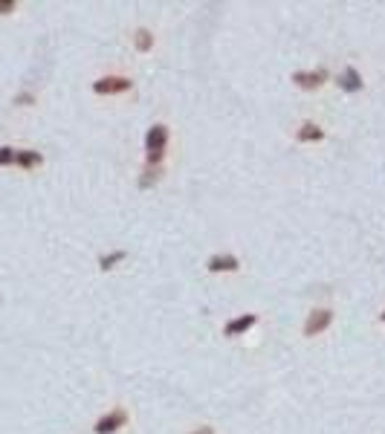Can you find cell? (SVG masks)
I'll return each mask as SVG.
<instances>
[{
    "label": "cell",
    "mask_w": 385,
    "mask_h": 434,
    "mask_svg": "<svg viewBox=\"0 0 385 434\" xmlns=\"http://www.w3.org/2000/svg\"><path fill=\"white\" fill-rule=\"evenodd\" d=\"M168 148V127L165 125H151L148 134H145V159H148V168L159 165L165 156Z\"/></svg>",
    "instance_id": "6da1fadb"
},
{
    "label": "cell",
    "mask_w": 385,
    "mask_h": 434,
    "mask_svg": "<svg viewBox=\"0 0 385 434\" xmlns=\"http://www.w3.org/2000/svg\"><path fill=\"white\" fill-rule=\"evenodd\" d=\"M127 90H131V78H125V75H105L99 82H93L96 96H119Z\"/></svg>",
    "instance_id": "7a4b0ae2"
},
{
    "label": "cell",
    "mask_w": 385,
    "mask_h": 434,
    "mask_svg": "<svg viewBox=\"0 0 385 434\" xmlns=\"http://www.w3.org/2000/svg\"><path fill=\"white\" fill-rule=\"evenodd\" d=\"M125 423H127V414H125L122 408H114V411H107L105 417H99V420H96L93 431H96V434H116L119 428H125Z\"/></svg>",
    "instance_id": "3957f363"
},
{
    "label": "cell",
    "mask_w": 385,
    "mask_h": 434,
    "mask_svg": "<svg viewBox=\"0 0 385 434\" xmlns=\"http://www.w3.org/2000/svg\"><path fill=\"white\" fill-rule=\"evenodd\" d=\"M328 82V70H298L293 73V84L301 90H319Z\"/></svg>",
    "instance_id": "277c9868"
},
{
    "label": "cell",
    "mask_w": 385,
    "mask_h": 434,
    "mask_svg": "<svg viewBox=\"0 0 385 434\" xmlns=\"http://www.w3.org/2000/svg\"><path fill=\"white\" fill-rule=\"evenodd\" d=\"M255 321H258V316H255V313L235 316V318H229L226 325H223V336H229V339H238V336H244L247 330L255 327Z\"/></svg>",
    "instance_id": "5b68a950"
},
{
    "label": "cell",
    "mask_w": 385,
    "mask_h": 434,
    "mask_svg": "<svg viewBox=\"0 0 385 434\" xmlns=\"http://www.w3.org/2000/svg\"><path fill=\"white\" fill-rule=\"evenodd\" d=\"M330 321H333V310H313L307 316V321H304V336H319V333H325L330 327Z\"/></svg>",
    "instance_id": "8992f818"
},
{
    "label": "cell",
    "mask_w": 385,
    "mask_h": 434,
    "mask_svg": "<svg viewBox=\"0 0 385 434\" xmlns=\"http://www.w3.org/2000/svg\"><path fill=\"white\" fill-rule=\"evenodd\" d=\"M208 272H238L240 269V261L235 255H212V258L206 261Z\"/></svg>",
    "instance_id": "52a82bcc"
},
{
    "label": "cell",
    "mask_w": 385,
    "mask_h": 434,
    "mask_svg": "<svg viewBox=\"0 0 385 434\" xmlns=\"http://www.w3.org/2000/svg\"><path fill=\"white\" fill-rule=\"evenodd\" d=\"M339 84L345 93H359L362 90V75H359V70L357 67H345L342 73H339Z\"/></svg>",
    "instance_id": "ba28073f"
},
{
    "label": "cell",
    "mask_w": 385,
    "mask_h": 434,
    "mask_svg": "<svg viewBox=\"0 0 385 434\" xmlns=\"http://www.w3.org/2000/svg\"><path fill=\"white\" fill-rule=\"evenodd\" d=\"M296 139H298L301 145H313V142H322V139H325V131H322L319 125H313V122H304V125L298 127Z\"/></svg>",
    "instance_id": "9c48e42d"
},
{
    "label": "cell",
    "mask_w": 385,
    "mask_h": 434,
    "mask_svg": "<svg viewBox=\"0 0 385 434\" xmlns=\"http://www.w3.org/2000/svg\"><path fill=\"white\" fill-rule=\"evenodd\" d=\"M44 163V156L38 154V151H18L15 154V165H21V168H38Z\"/></svg>",
    "instance_id": "30bf717a"
},
{
    "label": "cell",
    "mask_w": 385,
    "mask_h": 434,
    "mask_svg": "<svg viewBox=\"0 0 385 434\" xmlns=\"http://www.w3.org/2000/svg\"><path fill=\"white\" fill-rule=\"evenodd\" d=\"M122 261H127V252L125 249H116V252H110V255H102V258H99V269L107 272V269H114Z\"/></svg>",
    "instance_id": "8fae6325"
},
{
    "label": "cell",
    "mask_w": 385,
    "mask_h": 434,
    "mask_svg": "<svg viewBox=\"0 0 385 434\" xmlns=\"http://www.w3.org/2000/svg\"><path fill=\"white\" fill-rule=\"evenodd\" d=\"M134 44H136V50H139V53H151V50H154V35H151L148 29H136Z\"/></svg>",
    "instance_id": "7c38bea8"
},
{
    "label": "cell",
    "mask_w": 385,
    "mask_h": 434,
    "mask_svg": "<svg viewBox=\"0 0 385 434\" xmlns=\"http://www.w3.org/2000/svg\"><path fill=\"white\" fill-rule=\"evenodd\" d=\"M156 180H159V168H154V171L148 168V171H145V177H142V180H139V188H151Z\"/></svg>",
    "instance_id": "4fadbf2b"
},
{
    "label": "cell",
    "mask_w": 385,
    "mask_h": 434,
    "mask_svg": "<svg viewBox=\"0 0 385 434\" xmlns=\"http://www.w3.org/2000/svg\"><path fill=\"white\" fill-rule=\"evenodd\" d=\"M15 148H9V145H3V148H0V165H15Z\"/></svg>",
    "instance_id": "5bb4252c"
},
{
    "label": "cell",
    "mask_w": 385,
    "mask_h": 434,
    "mask_svg": "<svg viewBox=\"0 0 385 434\" xmlns=\"http://www.w3.org/2000/svg\"><path fill=\"white\" fill-rule=\"evenodd\" d=\"M15 102H18V105H32V102H35V96H32V93H21Z\"/></svg>",
    "instance_id": "9a60e30c"
},
{
    "label": "cell",
    "mask_w": 385,
    "mask_h": 434,
    "mask_svg": "<svg viewBox=\"0 0 385 434\" xmlns=\"http://www.w3.org/2000/svg\"><path fill=\"white\" fill-rule=\"evenodd\" d=\"M9 12H15V3L12 0H0V15H9Z\"/></svg>",
    "instance_id": "2e32d148"
},
{
    "label": "cell",
    "mask_w": 385,
    "mask_h": 434,
    "mask_svg": "<svg viewBox=\"0 0 385 434\" xmlns=\"http://www.w3.org/2000/svg\"><path fill=\"white\" fill-rule=\"evenodd\" d=\"M188 434H215V428L212 426H200V428H191Z\"/></svg>",
    "instance_id": "e0dca14e"
},
{
    "label": "cell",
    "mask_w": 385,
    "mask_h": 434,
    "mask_svg": "<svg viewBox=\"0 0 385 434\" xmlns=\"http://www.w3.org/2000/svg\"><path fill=\"white\" fill-rule=\"evenodd\" d=\"M379 318H382V321H385V310H382V316H379Z\"/></svg>",
    "instance_id": "ac0fdd59"
}]
</instances>
